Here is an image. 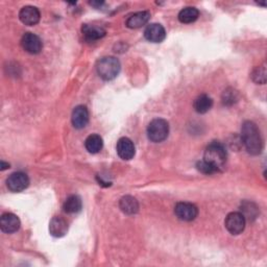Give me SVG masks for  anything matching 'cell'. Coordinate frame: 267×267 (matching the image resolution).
<instances>
[{"label": "cell", "mask_w": 267, "mask_h": 267, "mask_svg": "<svg viewBox=\"0 0 267 267\" xmlns=\"http://www.w3.org/2000/svg\"><path fill=\"white\" fill-rule=\"evenodd\" d=\"M241 140L251 155L258 156L261 154L263 149V140L258 126L253 121H245L242 124Z\"/></svg>", "instance_id": "cell-1"}, {"label": "cell", "mask_w": 267, "mask_h": 267, "mask_svg": "<svg viewBox=\"0 0 267 267\" xmlns=\"http://www.w3.org/2000/svg\"><path fill=\"white\" fill-rule=\"evenodd\" d=\"M175 214L183 221H192L198 215V209L191 203H179L175 208Z\"/></svg>", "instance_id": "cell-8"}, {"label": "cell", "mask_w": 267, "mask_h": 267, "mask_svg": "<svg viewBox=\"0 0 267 267\" xmlns=\"http://www.w3.org/2000/svg\"><path fill=\"white\" fill-rule=\"evenodd\" d=\"M71 121L75 128H84L89 122L88 109L85 106H78L72 112Z\"/></svg>", "instance_id": "cell-15"}, {"label": "cell", "mask_w": 267, "mask_h": 267, "mask_svg": "<svg viewBox=\"0 0 267 267\" xmlns=\"http://www.w3.org/2000/svg\"><path fill=\"white\" fill-rule=\"evenodd\" d=\"M82 32L84 38L89 42L97 41L106 36V30L103 27L90 24H84L82 27Z\"/></svg>", "instance_id": "cell-14"}, {"label": "cell", "mask_w": 267, "mask_h": 267, "mask_svg": "<svg viewBox=\"0 0 267 267\" xmlns=\"http://www.w3.org/2000/svg\"><path fill=\"white\" fill-rule=\"evenodd\" d=\"M238 97V92L236 90H234L233 88H228L222 93V104L227 107L233 106L234 104L237 103Z\"/></svg>", "instance_id": "cell-22"}, {"label": "cell", "mask_w": 267, "mask_h": 267, "mask_svg": "<svg viewBox=\"0 0 267 267\" xmlns=\"http://www.w3.org/2000/svg\"><path fill=\"white\" fill-rule=\"evenodd\" d=\"M20 219L13 213H5L0 218V228L4 233H15L20 228Z\"/></svg>", "instance_id": "cell-12"}, {"label": "cell", "mask_w": 267, "mask_h": 267, "mask_svg": "<svg viewBox=\"0 0 267 267\" xmlns=\"http://www.w3.org/2000/svg\"><path fill=\"white\" fill-rule=\"evenodd\" d=\"M21 45L23 49L30 54H38L43 48L42 40L32 32H26L21 39Z\"/></svg>", "instance_id": "cell-6"}, {"label": "cell", "mask_w": 267, "mask_h": 267, "mask_svg": "<svg viewBox=\"0 0 267 267\" xmlns=\"http://www.w3.org/2000/svg\"><path fill=\"white\" fill-rule=\"evenodd\" d=\"M82 207H83V203L81 197L79 195H70L65 200L63 209L66 213L74 214L80 212L82 210Z\"/></svg>", "instance_id": "cell-19"}, {"label": "cell", "mask_w": 267, "mask_h": 267, "mask_svg": "<svg viewBox=\"0 0 267 267\" xmlns=\"http://www.w3.org/2000/svg\"><path fill=\"white\" fill-rule=\"evenodd\" d=\"M7 186L12 192H21L29 186V179L26 174L17 171L8 178Z\"/></svg>", "instance_id": "cell-7"}, {"label": "cell", "mask_w": 267, "mask_h": 267, "mask_svg": "<svg viewBox=\"0 0 267 267\" xmlns=\"http://www.w3.org/2000/svg\"><path fill=\"white\" fill-rule=\"evenodd\" d=\"M252 79L257 84L264 85L266 83V68H265V65L259 66V67H257V68L254 69V71L252 72Z\"/></svg>", "instance_id": "cell-23"}, {"label": "cell", "mask_w": 267, "mask_h": 267, "mask_svg": "<svg viewBox=\"0 0 267 267\" xmlns=\"http://www.w3.org/2000/svg\"><path fill=\"white\" fill-rule=\"evenodd\" d=\"M213 107V100L206 94L199 95L193 103V108L198 114H205L209 112Z\"/></svg>", "instance_id": "cell-18"}, {"label": "cell", "mask_w": 267, "mask_h": 267, "mask_svg": "<svg viewBox=\"0 0 267 267\" xmlns=\"http://www.w3.org/2000/svg\"><path fill=\"white\" fill-rule=\"evenodd\" d=\"M196 167H197V169H198L200 173H203V174H205V175H212V174L217 173L210 164H208V163H207L206 161H204V160L198 162V163L196 164Z\"/></svg>", "instance_id": "cell-24"}, {"label": "cell", "mask_w": 267, "mask_h": 267, "mask_svg": "<svg viewBox=\"0 0 267 267\" xmlns=\"http://www.w3.org/2000/svg\"><path fill=\"white\" fill-rule=\"evenodd\" d=\"M198 16H199V12L196 8L187 7V8H184L179 13V21L181 23H184V24L193 23L194 21L197 20Z\"/></svg>", "instance_id": "cell-21"}, {"label": "cell", "mask_w": 267, "mask_h": 267, "mask_svg": "<svg viewBox=\"0 0 267 267\" xmlns=\"http://www.w3.org/2000/svg\"><path fill=\"white\" fill-rule=\"evenodd\" d=\"M121 65L114 56H105L97 62L96 70L98 75L105 81L114 80L120 72Z\"/></svg>", "instance_id": "cell-3"}, {"label": "cell", "mask_w": 267, "mask_h": 267, "mask_svg": "<svg viewBox=\"0 0 267 267\" xmlns=\"http://www.w3.org/2000/svg\"><path fill=\"white\" fill-rule=\"evenodd\" d=\"M144 37L149 42L161 43L166 38V30L161 24L151 23L145 28Z\"/></svg>", "instance_id": "cell-9"}, {"label": "cell", "mask_w": 267, "mask_h": 267, "mask_svg": "<svg viewBox=\"0 0 267 267\" xmlns=\"http://www.w3.org/2000/svg\"><path fill=\"white\" fill-rule=\"evenodd\" d=\"M85 146H86V149L90 154H97L103 149V146H104L103 138L99 135H97V134H93V135H90L86 139Z\"/></svg>", "instance_id": "cell-20"}, {"label": "cell", "mask_w": 267, "mask_h": 267, "mask_svg": "<svg viewBox=\"0 0 267 267\" xmlns=\"http://www.w3.org/2000/svg\"><path fill=\"white\" fill-rule=\"evenodd\" d=\"M19 18L23 24L32 26V25H36L40 21L41 14L36 7L26 6L21 9L19 13Z\"/></svg>", "instance_id": "cell-10"}, {"label": "cell", "mask_w": 267, "mask_h": 267, "mask_svg": "<svg viewBox=\"0 0 267 267\" xmlns=\"http://www.w3.org/2000/svg\"><path fill=\"white\" fill-rule=\"evenodd\" d=\"M226 150L220 142H212L210 143L204 155V161L210 164L216 171L221 170L226 163Z\"/></svg>", "instance_id": "cell-2"}, {"label": "cell", "mask_w": 267, "mask_h": 267, "mask_svg": "<svg viewBox=\"0 0 267 267\" xmlns=\"http://www.w3.org/2000/svg\"><path fill=\"white\" fill-rule=\"evenodd\" d=\"M245 221L240 212H232L225 217L224 225L232 235H239L245 228Z\"/></svg>", "instance_id": "cell-5"}, {"label": "cell", "mask_w": 267, "mask_h": 267, "mask_svg": "<svg viewBox=\"0 0 267 267\" xmlns=\"http://www.w3.org/2000/svg\"><path fill=\"white\" fill-rule=\"evenodd\" d=\"M120 210L126 215H134L139 211L138 200L130 195H125L121 197L119 202Z\"/></svg>", "instance_id": "cell-16"}, {"label": "cell", "mask_w": 267, "mask_h": 267, "mask_svg": "<svg viewBox=\"0 0 267 267\" xmlns=\"http://www.w3.org/2000/svg\"><path fill=\"white\" fill-rule=\"evenodd\" d=\"M90 5L93 6V7H95V8H99V7H102V6L104 5V3H95V2H92V3H90Z\"/></svg>", "instance_id": "cell-25"}, {"label": "cell", "mask_w": 267, "mask_h": 267, "mask_svg": "<svg viewBox=\"0 0 267 267\" xmlns=\"http://www.w3.org/2000/svg\"><path fill=\"white\" fill-rule=\"evenodd\" d=\"M10 168V164H6L4 161L2 162V170H5V169H8Z\"/></svg>", "instance_id": "cell-26"}, {"label": "cell", "mask_w": 267, "mask_h": 267, "mask_svg": "<svg viewBox=\"0 0 267 267\" xmlns=\"http://www.w3.org/2000/svg\"><path fill=\"white\" fill-rule=\"evenodd\" d=\"M116 150L118 156L122 160H126V161L135 157V152H136V148L135 145H134V142L126 137L120 138L118 140L116 145Z\"/></svg>", "instance_id": "cell-11"}, {"label": "cell", "mask_w": 267, "mask_h": 267, "mask_svg": "<svg viewBox=\"0 0 267 267\" xmlns=\"http://www.w3.org/2000/svg\"><path fill=\"white\" fill-rule=\"evenodd\" d=\"M49 232L53 237H63L68 232V223L63 217L54 216L49 222Z\"/></svg>", "instance_id": "cell-13"}, {"label": "cell", "mask_w": 267, "mask_h": 267, "mask_svg": "<svg viewBox=\"0 0 267 267\" xmlns=\"http://www.w3.org/2000/svg\"><path fill=\"white\" fill-rule=\"evenodd\" d=\"M169 134V124L166 120L157 118L150 121L147 127V137L151 142L160 143L164 141Z\"/></svg>", "instance_id": "cell-4"}, {"label": "cell", "mask_w": 267, "mask_h": 267, "mask_svg": "<svg viewBox=\"0 0 267 267\" xmlns=\"http://www.w3.org/2000/svg\"><path fill=\"white\" fill-rule=\"evenodd\" d=\"M150 19V13L147 11H142L132 14L126 20V26L128 28H140L145 25Z\"/></svg>", "instance_id": "cell-17"}]
</instances>
